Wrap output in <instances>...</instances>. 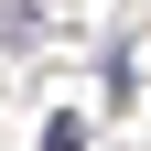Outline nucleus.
Wrapping results in <instances>:
<instances>
[{
	"label": "nucleus",
	"instance_id": "1",
	"mask_svg": "<svg viewBox=\"0 0 151 151\" xmlns=\"http://www.w3.org/2000/svg\"><path fill=\"white\" fill-rule=\"evenodd\" d=\"M32 32H43V0H0V54H22Z\"/></svg>",
	"mask_w": 151,
	"mask_h": 151
},
{
	"label": "nucleus",
	"instance_id": "2",
	"mask_svg": "<svg viewBox=\"0 0 151 151\" xmlns=\"http://www.w3.org/2000/svg\"><path fill=\"white\" fill-rule=\"evenodd\" d=\"M43 151H86V119H65V108H54V119H43Z\"/></svg>",
	"mask_w": 151,
	"mask_h": 151
}]
</instances>
